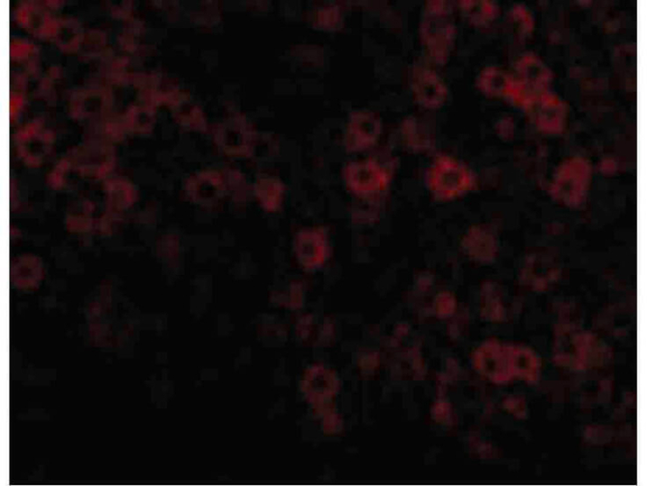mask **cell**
Listing matches in <instances>:
<instances>
[{
	"instance_id": "1",
	"label": "cell",
	"mask_w": 647,
	"mask_h": 486,
	"mask_svg": "<svg viewBox=\"0 0 647 486\" xmlns=\"http://www.w3.org/2000/svg\"><path fill=\"white\" fill-rule=\"evenodd\" d=\"M456 38V27L450 4L443 0H430L424 6L420 39L430 59L439 66H446Z\"/></svg>"
},
{
	"instance_id": "2",
	"label": "cell",
	"mask_w": 647,
	"mask_h": 486,
	"mask_svg": "<svg viewBox=\"0 0 647 486\" xmlns=\"http://www.w3.org/2000/svg\"><path fill=\"white\" fill-rule=\"evenodd\" d=\"M425 185L439 201L464 197L477 187L475 173L467 164L447 154H439L425 173Z\"/></svg>"
},
{
	"instance_id": "3",
	"label": "cell",
	"mask_w": 647,
	"mask_h": 486,
	"mask_svg": "<svg viewBox=\"0 0 647 486\" xmlns=\"http://www.w3.org/2000/svg\"><path fill=\"white\" fill-rule=\"evenodd\" d=\"M593 176V164L581 155H574L563 161L554 171L549 194L557 204L577 208L585 203Z\"/></svg>"
},
{
	"instance_id": "4",
	"label": "cell",
	"mask_w": 647,
	"mask_h": 486,
	"mask_svg": "<svg viewBox=\"0 0 647 486\" xmlns=\"http://www.w3.org/2000/svg\"><path fill=\"white\" fill-rule=\"evenodd\" d=\"M515 87L511 101L514 104L528 110L550 92L554 78L553 71L537 55L525 54L517 61Z\"/></svg>"
},
{
	"instance_id": "5",
	"label": "cell",
	"mask_w": 647,
	"mask_h": 486,
	"mask_svg": "<svg viewBox=\"0 0 647 486\" xmlns=\"http://www.w3.org/2000/svg\"><path fill=\"white\" fill-rule=\"evenodd\" d=\"M347 189L358 198H376L391 185L392 173L374 159L350 162L343 170Z\"/></svg>"
},
{
	"instance_id": "6",
	"label": "cell",
	"mask_w": 647,
	"mask_h": 486,
	"mask_svg": "<svg viewBox=\"0 0 647 486\" xmlns=\"http://www.w3.org/2000/svg\"><path fill=\"white\" fill-rule=\"evenodd\" d=\"M514 346L488 339L474 352L475 368L495 383L510 381L515 377Z\"/></svg>"
},
{
	"instance_id": "7",
	"label": "cell",
	"mask_w": 647,
	"mask_h": 486,
	"mask_svg": "<svg viewBox=\"0 0 647 486\" xmlns=\"http://www.w3.org/2000/svg\"><path fill=\"white\" fill-rule=\"evenodd\" d=\"M411 87L415 103L428 110H438L446 104L448 89L436 70L422 64L412 71Z\"/></svg>"
},
{
	"instance_id": "8",
	"label": "cell",
	"mask_w": 647,
	"mask_h": 486,
	"mask_svg": "<svg viewBox=\"0 0 647 486\" xmlns=\"http://www.w3.org/2000/svg\"><path fill=\"white\" fill-rule=\"evenodd\" d=\"M537 129L550 136H557L566 130L569 106L558 95L548 92L536 102L528 111Z\"/></svg>"
},
{
	"instance_id": "9",
	"label": "cell",
	"mask_w": 647,
	"mask_h": 486,
	"mask_svg": "<svg viewBox=\"0 0 647 486\" xmlns=\"http://www.w3.org/2000/svg\"><path fill=\"white\" fill-rule=\"evenodd\" d=\"M296 258L305 270L320 268L329 255V240L326 229L314 226L301 229L294 238Z\"/></svg>"
},
{
	"instance_id": "10",
	"label": "cell",
	"mask_w": 647,
	"mask_h": 486,
	"mask_svg": "<svg viewBox=\"0 0 647 486\" xmlns=\"http://www.w3.org/2000/svg\"><path fill=\"white\" fill-rule=\"evenodd\" d=\"M383 123L372 111H355L350 115L345 135L346 150L363 152L371 148L381 137Z\"/></svg>"
},
{
	"instance_id": "11",
	"label": "cell",
	"mask_w": 647,
	"mask_h": 486,
	"mask_svg": "<svg viewBox=\"0 0 647 486\" xmlns=\"http://www.w3.org/2000/svg\"><path fill=\"white\" fill-rule=\"evenodd\" d=\"M217 142L219 148L231 157L248 158L254 151L256 132L247 119L240 116L220 131Z\"/></svg>"
},
{
	"instance_id": "12",
	"label": "cell",
	"mask_w": 647,
	"mask_h": 486,
	"mask_svg": "<svg viewBox=\"0 0 647 486\" xmlns=\"http://www.w3.org/2000/svg\"><path fill=\"white\" fill-rule=\"evenodd\" d=\"M461 249L471 261L490 263L499 252V242L495 233L487 225L470 226L461 240Z\"/></svg>"
},
{
	"instance_id": "13",
	"label": "cell",
	"mask_w": 647,
	"mask_h": 486,
	"mask_svg": "<svg viewBox=\"0 0 647 486\" xmlns=\"http://www.w3.org/2000/svg\"><path fill=\"white\" fill-rule=\"evenodd\" d=\"M44 266L39 256L25 253L18 255L11 266L13 286L21 290H32L40 286L44 278Z\"/></svg>"
},
{
	"instance_id": "14",
	"label": "cell",
	"mask_w": 647,
	"mask_h": 486,
	"mask_svg": "<svg viewBox=\"0 0 647 486\" xmlns=\"http://www.w3.org/2000/svg\"><path fill=\"white\" fill-rule=\"evenodd\" d=\"M401 134L405 145L415 153L429 152L436 146L434 128L422 118H404L401 125Z\"/></svg>"
},
{
	"instance_id": "15",
	"label": "cell",
	"mask_w": 647,
	"mask_h": 486,
	"mask_svg": "<svg viewBox=\"0 0 647 486\" xmlns=\"http://www.w3.org/2000/svg\"><path fill=\"white\" fill-rule=\"evenodd\" d=\"M187 190L197 203H215L226 190V179L217 172H203L189 180Z\"/></svg>"
},
{
	"instance_id": "16",
	"label": "cell",
	"mask_w": 647,
	"mask_h": 486,
	"mask_svg": "<svg viewBox=\"0 0 647 486\" xmlns=\"http://www.w3.org/2000/svg\"><path fill=\"white\" fill-rule=\"evenodd\" d=\"M475 85L487 98L511 99L515 77L501 67L488 66L479 73Z\"/></svg>"
},
{
	"instance_id": "17",
	"label": "cell",
	"mask_w": 647,
	"mask_h": 486,
	"mask_svg": "<svg viewBox=\"0 0 647 486\" xmlns=\"http://www.w3.org/2000/svg\"><path fill=\"white\" fill-rule=\"evenodd\" d=\"M253 191L259 205L267 213H275L282 206L286 187L277 177L262 176L255 181Z\"/></svg>"
},
{
	"instance_id": "18",
	"label": "cell",
	"mask_w": 647,
	"mask_h": 486,
	"mask_svg": "<svg viewBox=\"0 0 647 486\" xmlns=\"http://www.w3.org/2000/svg\"><path fill=\"white\" fill-rule=\"evenodd\" d=\"M458 6L465 20L475 27L487 26L501 15V7L490 0H461Z\"/></svg>"
},
{
	"instance_id": "19",
	"label": "cell",
	"mask_w": 647,
	"mask_h": 486,
	"mask_svg": "<svg viewBox=\"0 0 647 486\" xmlns=\"http://www.w3.org/2000/svg\"><path fill=\"white\" fill-rule=\"evenodd\" d=\"M515 377L534 383L539 379L541 363L529 348L514 346Z\"/></svg>"
},
{
	"instance_id": "20",
	"label": "cell",
	"mask_w": 647,
	"mask_h": 486,
	"mask_svg": "<svg viewBox=\"0 0 647 486\" xmlns=\"http://www.w3.org/2000/svg\"><path fill=\"white\" fill-rule=\"evenodd\" d=\"M510 27L518 42L525 43L529 40L535 31L533 14L523 4H516L508 14Z\"/></svg>"
},
{
	"instance_id": "21",
	"label": "cell",
	"mask_w": 647,
	"mask_h": 486,
	"mask_svg": "<svg viewBox=\"0 0 647 486\" xmlns=\"http://www.w3.org/2000/svg\"><path fill=\"white\" fill-rule=\"evenodd\" d=\"M482 314L483 318L492 323L501 321L504 316L501 296L492 283L484 284L483 289Z\"/></svg>"
},
{
	"instance_id": "22",
	"label": "cell",
	"mask_w": 647,
	"mask_h": 486,
	"mask_svg": "<svg viewBox=\"0 0 647 486\" xmlns=\"http://www.w3.org/2000/svg\"><path fill=\"white\" fill-rule=\"evenodd\" d=\"M109 196L115 207H126L133 200L131 188L124 183L113 182L109 186Z\"/></svg>"
},
{
	"instance_id": "23",
	"label": "cell",
	"mask_w": 647,
	"mask_h": 486,
	"mask_svg": "<svg viewBox=\"0 0 647 486\" xmlns=\"http://www.w3.org/2000/svg\"><path fill=\"white\" fill-rule=\"evenodd\" d=\"M225 179L226 190L229 188L231 192H233L234 198L237 199V200L245 199L248 187L242 173L237 171H229L228 175Z\"/></svg>"
},
{
	"instance_id": "24",
	"label": "cell",
	"mask_w": 647,
	"mask_h": 486,
	"mask_svg": "<svg viewBox=\"0 0 647 486\" xmlns=\"http://www.w3.org/2000/svg\"><path fill=\"white\" fill-rule=\"evenodd\" d=\"M341 22V12L338 6L324 7L318 13L316 22L324 30H332Z\"/></svg>"
},
{
	"instance_id": "25",
	"label": "cell",
	"mask_w": 647,
	"mask_h": 486,
	"mask_svg": "<svg viewBox=\"0 0 647 486\" xmlns=\"http://www.w3.org/2000/svg\"><path fill=\"white\" fill-rule=\"evenodd\" d=\"M434 306H436L438 317L448 318L455 314L456 309V297L448 291L442 292L438 296Z\"/></svg>"
},
{
	"instance_id": "26",
	"label": "cell",
	"mask_w": 647,
	"mask_h": 486,
	"mask_svg": "<svg viewBox=\"0 0 647 486\" xmlns=\"http://www.w3.org/2000/svg\"><path fill=\"white\" fill-rule=\"evenodd\" d=\"M496 133L501 139L510 141L515 134V122L512 117H504L496 124Z\"/></svg>"
},
{
	"instance_id": "27",
	"label": "cell",
	"mask_w": 647,
	"mask_h": 486,
	"mask_svg": "<svg viewBox=\"0 0 647 486\" xmlns=\"http://www.w3.org/2000/svg\"><path fill=\"white\" fill-rule=\"evenodd\" d=\"M505 405H506V408H508V410H510V411L513 412V414H514L515 410H519L522 417L523 418L525 417L526 411H525L524 403L522 401H518L517 399H510V400L506 401Z\"/></svg>"
}]
</instances>
